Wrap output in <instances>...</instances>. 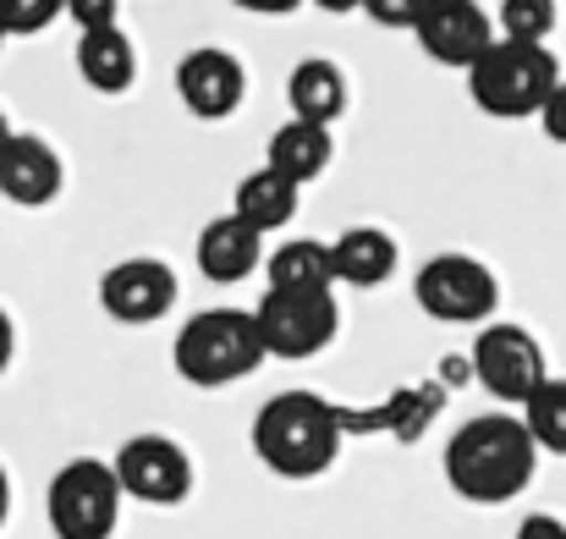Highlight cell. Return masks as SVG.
I'll return each mask as SVG.
<instances>
[{"label": "cell", "instance_id": "ffe728a7", "mask_svg": "<svg viewBox=\"0 0 566 539\" xmlns=\"http://www.w3.org/2000/svg\"><path fill=\"white\" fill-rule=\"evenodd\" d=\"M270 276V292H331L336 287V259H331V242L319 237H292L270 253L264 265Z\"/></svg>", "mask_w": 566, "mask_h": 539}, {"label": "cell", "instance_id": "9a60e30c", "mask_svg": "<svg viewBox=\"0 0 566 539\" xmlns=\"http://www.w3.org/2000/svg\"><path fill=\"white\" fill-rule=\"evenodd\" d=\"M286 105H292V122H314V127L342 122V111H347V72L331 55L297 61L292 77H286Z\"/></svg>", "mask_w": 566, "mask_h": 539}, {"label": "cell", "instance_id": "603a6c76", "mask_svg": "<svg viewBox=\"0 0 566 539\" xmlns=\"http://www.w3.org/2000/svg\"><path fill=\"white\" fill-rule=\"evenodd\" d=\"M55 17H66V0H0V33L6 39H33Z\"/></svg>", "mask_w": 566, "mask_h": 539}, {"label": "cell", "instance_id": "7a4b0ae2", "mask_svg": "<svg viewBox=\"0 0 566 539\" xmlns=\"http://www.w3.org/2000/svg\"><path fill=\"white\" fill-rule=\"evenodd\" d=\"M253 457L281 479H319L342 457V418L314 391H281L253 418Z\"/></svg>", "mask_w": 566, "mask_h": 539}, {"label": "cell", "instance_id": "8992f818", "mask_svg": "<svg viewBox=\"0 0 566 539\" xmlns=\"http://www.w3.org/2000/svg\"><path fill=\"white\" fill-rule=\"evenodd\" d=\"M412 298L429 320L440 325H495L501 281L484 259L473 253H434L412 276Z\"/></svg>", "mask_w": 566, "mask_h": 539}, {"label": "cell", "instance_id": "ba28073f", "mask_svg": "<svg viewBox=\"0 0 566 539\" xmlns=\"http://www.w3.org/2000/svg\"><path fill=\"white\" fill-rule=\"evenodd\" d=\"M473 374H479V385H484L495 402L528 407V396L551 380V363H545V348L534 342V331L495 320V325H484L479 342H473Z\"/></svg>", "mask_w": 566, "mask_h": 539}, {"label": "cell", "instance_id": "44dd1931", "mask_svg": "<svg viewBox=\"0 0 566 539\" xmlns=\"http://www.w3.org/2000/svg\"><path fill=\"white\" fill-rule=\"evenodd\" d=\"M523 424H528V435L539 440V452L566 457V380H556V374H551V380L528 396Z\"/></svg>", "mask_w": 566, "mask_h": 539}, {"label": "cell", "instance_id": "d4e9b609", "mask_svg": "<svg viewBox=\"0 0 566 539\" xmlns=\"http://www.w3.org/2000/svg\"><path fill=\"white\" fill-rule=\"evenodd\" d=\"M116 6L122 0H66V17L77 22V33H94V28H116Z\"/></svg>", "mask_w": 566, "mask_h": 539}, {"label": "cell", "instance_id": "1f68e13d", "mask_svg": "<svg viewBox=\"0 0 566 539\" xmlns=\"http://www.w3.org/2000/svg\"><path fill=\"white\" fill-rule=\"evenodd\" d=\"M6 144H11V127H6V116H0V149H6Z\"/></svg>", "mask_w": 566, "mask_h": 539}, {"label": "cell", "instance_id": "4fadbf2b", "mask_svg": "<svg viewBox=\"0 0 566 539\" xmlns=\"http://www.w3.org/2000/svg\"><path fill=\"white\" fill-rule=\"evenodd\" d=\"M61 155L39 138V133H11V144L0 149V198L17 209H44L61 198Z\"/></svg>", "mask_w": 566, "mask_h": 539}, {"label": "cell", "instance_id": "f1b7e54d", "mask_svg": "<svg viewBox=\"0 0 566 539\" xmlns=\"http://www.w3.org/2000/svg\"><path fill=\"white\" fill-rule=\"evenodd\" d=\"M11 359H17V325H11V314L0 309V374L11 369Z\"/></svg>", "mask_w": 566, "mask_h": 539}, {"label": "cell", "instance_id": "d6986e66", "mask_svg": "<svg viewBox=\"0 0 566 539\" xmlns=\"http://www.w3.org/2000/svg\"><path fill=\"white\" fill-rule=\"evenodd\" d=\"M297 198H303V187L297 182H286L281 172H270V166H259V172H248V177L237 182V193H231V215H242L253 231H281V226H292L297 220Z\"/></svg>", "mask_w": 566, "mask_h": 539}, {"label": "cell", "instance_id": "5bb4252c", "mask_svg": "<svg viewBox=\"0 0 566 539\" xmlns=\"http://www.w3.org/2000/svg\"><path fill=\"white\" fill-rule=\"evenodd\" d=\"M198 270H203V281H214V287H237V281H248L253 270H264L270 265V253H264V231H253L242 215H214L203 231H198Z\"/></svg>", "mask_w": 566, "mask_h": 539}, {"label": "cell", "instance_id": "7402d4cb", "mask_svg": "<svg viewBox=\"0 0 566 539\" xmlns=\"http://www.w3.org/2000/svg\"><path fill=\"white\" fill-rule=\"evenodd\" d=\"M495 28L512 44H545L556 33V0H501Z\"/></svg>", "mask_w": 566, "mask_h": 539}, {"label": "cell", "instance_id": "cb8c5ba5", "mask_svg": "<svg viewBox=\"0 0 566 539\" xmlns=\"http://www.w3.org/2000/svg\"><path fill=\"white\" fill-rule=\"evenodd\" d=\"M369 22L379 28H418V17L429 11V0H364Z\"/></svg>", "mask_w": 566, "mask_h": 539}, {"label": "cell", "instance_id": "277c9868", "mask_svg": "<svg viewBox=\"0 0 566 539\" xmlns=\"http://www.w3.org/2000/svg\"><path fill=\"white\" fill-rule=\"evenodd\" d=\"M562 89V61L551 55V44H512V39H495L490 55L468 72V94L484 116H501V122H523V116H539L545 100Z\"/></svg>", "mask_w": 566, "mask_h": 539}, {"label": "cell", "instance_id": "e0dca14e", "mask_svg": "<svg viewBox=\"0 0 566 539\" xmlns=\"http://www.w3.org/2000/svg\"><path fill=\"white\" fill-rule=\"evenodd\" d=\"M77 77L94 94H127L138 83V44L122 28H94L77 33Z\"/></svg>", "mask_w": 566, "mask_h": 539}, {"label": "cell", "instance_id": "4316f807", "mask_svg": "<svg viewBox=\"0 0 566 539\" xmlns=\"http://www.w3.org/2000/svg\"><path fill=\"white\" fill-rule=\"evenodd\" d=\"M512 539H566V524L562 518H551V512H528Z\"/></svg>", "mask_w": 566, "mask_h": 539}, {"label": "cell", "instance_id": "3957f363", "mask_svg": "<svg viewBox=\"0 0 566 539\" xmlns=\"http://www.w3.org/2000/svg\"><path fill=\"white\" fill-rule=\"evenodd\" d=\"M264 353V336H259V314L253 309H198L188 325L177 331L171 342V363L188 385H237L248 380Z\"/></svg>", "mask_w": 566, "mask_h": 539}, {"label": "cell", "instance_id": "4dcf8cb0", "mask_svg": "<svg viewBox=\"0 0 566 539\" xmlns=\"http://www.w3.org/2000/svg\"><path fill=\"white\" fill-rule=\"evenodd\" d=\"M6 518H11V479H6V468H0V529H6Z\"/></svg>", "mask_w": 566, "mask_h": 539}, {"label": "cell", "instance_id": "52a82bcc", "mask_svg": "<svg viewBox=\"0 0 566 539\" xmlns=\"http://www.w3.org/2000/svg\"><path fill=\"white\" fill-rule=\"evenodd\" d=\"M259 336H264V353L270 359H319L336 331H342V309H336V292H270L259 298Z\"/></svg>", "mask_w": 566, "mask_h": 539}, {"label": "cell", "instance_id": "7c38bea8", "mask_svg": "<svg viewBox=\"0 0 566 539\" xmlns=\"http://www.w3.org/2000/svg\"><path fill=\"white\" fill-rule=\"evenodd\" d=\"M177 100L188 105L198 122H226L242 111L248 100V72L231 50L220 44H198L177 61Z\"/></svg>", "mask_w": 566, "mask_h": 539}, {"label": "cell", "instance_id": "d6a6232c", "mask_svg": "<svg viewBox=\"0 0 566 539\" xmlns=\"http://www.w3.org/2000/svg\"><path fill=\"white\" fill-rule=\"evenodd\" d=\"M0 39H6V33H0Z\"/></svg>", "mask_w": 566, "mask_h": 539}, {"label": "cell", "instance_id": "ac0fdd59", "mask_svg": "<svg viewBox=\"0 0 566 539\" xmlns=\"http://www.w3.org/2000/svg\"><path fill=\"white\" fill-rule=\"evenodd\" d=\"M331 155H336L331 127L286 122V127H275V138H270V149H264V166L281 172L286 182H297V187H308V182H319L331 172Z\"/></svg>", "mask_w": 566, "mask_h": 539}, {"label": "cell", "instance_id": "30bf717a", "mask_svg": "<svg viewBox=\"0 0 566 539\" xmlns=\"http://www.w3.org/2000/svg\"><path fill=\"white\" fill-rule=\"evenodd\" d=\"M418 50L434 61V66H457V72H473L490 44L501 39L495 17L479 6V0H429V11L418 17L412 28Z\"/></svg>", "mask_w": 566, "mask_h": 539}, {"label": "cell", "instance_id": "5b68a950", "mask_svg": "<svg viewBox=\"0 0 566 539\" xmlns=\"http://www.w3.org/2000/svg\"><path fill=\"white\" fill-rule=\"evenodd\" d=\"M122 501H127V490L116 479V463L72 457L66 468H55L44 512H50L55 539H111L122 524Z\"/></svg>", "mask_w": 566, "mask_h": 539}, {"label": "cell", "instance_id": "2e32d148", "mask_svg": "<svg viewBox=\"0 0 566 539\" xmlns=\"http://www.w3.org/2000/svg\"><path fill=\"white\" fill-rule=\"evenodd\" d=\"M331 259H336V281L342 287L369 292V287H385L396 276V259L401 253H396V237L385 226H347L331 242Z\"/></svg>", "mask_w": 566, "mask_h": 539}, {"label": "cell", "instance_id": "6da1fadb", "mask_svg": "<svg viewBox=\"0 0 566 539\" xmlns=\"http://www.w3.org/2000/svg\"><path fill=\"white\" fill-rule=\"evenodd\" d=\"M446 485L473 501V507H501L517 501L534 485L539 468V440L528 435L523 413H484L468 418L451 440H446Z\"/></svg>", "mask_w": 566, "mask_h": 539}, {"label": "cell", "instance_id": "83f0119b", "mask_svg": "<svg viewBox=\"0 0 566 539\" xmlns=\"http://www.w3.org/2000/svg\"><path fill=\"white\" fill-rule=\"evenodd\" d=\"M231 6H242V11H253V17H292L303 0H231Z\"/></svg>", "mask_w": 566, "mask_h": 539}, {"label": "cell", "instance_id": "9c48e42d", "mask_svg": "<svg viewBox=\"0 0 566 539\" xmlns=\"http://www.w3.org/2000/svg\"><path fill=\"white\" fill-rule=\"evenodd\" d=\"M177 270L155 253H138V259H116L105 276H99V309L116 320V325H160L171 309H177Z\"/></svg>", "mask_w": 566, "mask_h": 539}, {"label": "cell", "instance_id": "8fae6325", "mask_svg": "<svg viewBox=\"0 0 566 539\" xmlns=\"http://www.w3.org/2000/svg\"><path fill=\"white\" fill-rule=\"evenodd\" d=\"M116 479L127 501L144 507H182L192 496V457L171 435H133L116 452Z\"/></svg>", "mask_w": 566, "mask_h": 539}, {"label": "cell", "instance_id": "f546056e", "mask_svg": "<svg viewBox=\"0 0 566 539\" xmlns=\"http://www.w3.org/2000/svg\"><path fill=\"white\" fill-rule=\"evenodd\" d=\"M314 6H319V11H336V17H342V11H364V0H314Z\"/></svg>", "mask_w": 566, "mask_h": 539}, {"label": "cell", "instance_id": "484cf974", "mask_svg": "<svg viewBox=\"0 0 566 539\" xmlns=\"http://www.w3.org/2000/svg\"><path fill=\"white\" fill-rule=\"evenodd\" d=\"M539 127H545V138H551V144H566V77H562V89L545 100V111H539Z\"/></svg>", "mask_w": 566, "mask_h": 539}]
</instances>
